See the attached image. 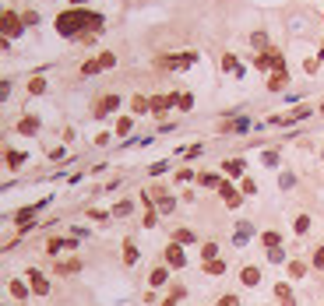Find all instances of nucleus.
I'll return each instance as SVG.
<instances>
[{
    "instance_id": "obj_53",
    "label": "nucleus",
    "mask_w": 324,
    "mask_h": 306,
    "mask_svg": "<svg viewBox=\"0 0 324 306\" xmlns=\"http://www.w3.org/2000/svg\"><path fill=\"white\" fill-rule=\"evenodd\" d=\"M166 296H173V299H187V289H183V285H169Z\"/></svg>"
},
{
    "instance_id": "obj_3",
    "label": "nucleus",
    "mask_w": 324,
    "mask_h": 306,
    "mask_svg": "<svg viewBox=\"0 0 324 306\" xmlns=\"http://www.w3.org/2000/svg\"><path fill=\"white\" fill-rule=\"evenodd\" d=\"M18 32H25V25H21V11L4 7V14H0V35H4V39H14Z\"/></svg>"
},
{
    "instance_id": "obj_7",
    "label": "nucleus",
    "mask_w": 324,
    "mask_h": 306,
    "mask_svg": "<svg viewBox=\"0 0 324 306\" xmlns=\"http://www.w3.org/2000/svg\"><path fill=\"white\" fill-rule=\"evenodd\" d=\"M43 250H46L50 257H57L60 250H78V236H71V239H64V236H50Z\"/></svg>"
},
{
    "instance_id": "obj_59",
    "label": "nucleus",
    "mask_w": 324,
    "mask_h": 306,
    "mask_svg": "<svg viewBox=\"0 0 324 306\" xmlns=\"http://www.w3.org/2000/svg\"><path fill=\"white\" fill-rule=\"evenodd\" d=\"M317 113H321V116H324V102H321V109H317Z\"/></svg>"
},
{
    "instance_id": "obj_51",
    "label": "nucleus",
    "mask_w": 324,
    "mask_h": 306,
    "mask_svg": "<svg viewBox=\"0 0 324 306\" xmlns=\"http://www.w3.org/2000/svg\"><path fill=\"white\" fill-rule=\"evenodd\" d=\"M109 138H116V134H109V130H99V134H95V145H99V148H106V145H109Z\"/></svg>"
},
{
    "instance_id": "obj_47",
    "label": "nucleus",
    "mask_w": 324,
    "mask_h": 306,
    "mask_svg": "<svg viewBox=\"0 0 324 306\" xmlns=\"http://www.w3.org/2000/svg\"><path fill=\"white\" fill-rule=\"evenodd\" d=\"M268 260H271V264H289V257H286L282 246H278V250H268Z\"/></svg>"
},
{
    "instance_id": "obj_58",
    "label": "nucleus",
    "mask_w": 324,
    "mask_h": 306,
    "mask_svg": "<svg viewBox=\"0 0 324 306\" xmlns=\"http://www.w3.org/2000/svg\"><path fill=\"white\" fill-rule=\"evenodd\" d=\"M317 57H321V64H324V42H321V50H317Z\"/></svg>"
},
{
    "instance_id": "obj_15",
    "label": "nucleus",
    "mask_w": 324,
    "mask_h": 306,
    "mask_svg": "<svg viewBox=\"0 0 324 306\" xmlns=\"http://www.w3.org/2000/svg\"><path fill=\"white\" fill-rule=\"evenodd\" d=\"M289 84V71H286V64L282 67H275L271 74H268V92H282Z\"/></svg>"
},
{
    "instance_id": "obj_17",
    "label": "nucleus",
    "mask_w": 324,
    "mask_h": 306,
    "mask_svg": "<svg viewBox=\"0 0 324 306\" xmlns=\"http://www.w3.org/2000/svg\"><path fill=\"white\" fill-rule=\"evenodd\" d=\"M120 257H124V268H134V264H138V257H141V250H138V243H134V236H127V239H124V253H120Z\"/></svg>"
},
{
    "instance_id": "obj_20",
    "label": "nucleus",
    "mask_w": 324,
    "mask_h": 306,
    "mask_svg": "<svg viewBox=\"0 0 324 306\" xmlns=\"http://www.w3.org/2000/svg\"><path fill=\"white\" fill-rule=\"evenodd\" d=\"M46 88H50L46 74H32V77H28V84H25V92H28V95H46Z\"/></svg>"
},
{
    "instance_id": "obj_38",
    "label": "nucleus",
    "mask_w": 324,
    "mask_h": 306,
    "mask_svg": "<svg viewBox=\"0 0 324 306\" xmlns=\"http://www.w3.org/2000/svg\"><path fill=\"white\" fill-rule=\"evenodd\" d=\"M240 194H243V197H254V194H257V180L243 176V180H240Z\"/></svg>"
},
{
    "instance_id": "obj_21",
    "label": "nucleus",
    "mask_w": 324,
    "mask_h": 306,
    "mask_svg": "<svg viewBox=\"0 0 324 306\" xmlns=\"http://www.w3.org/2000/svg\"><path fill=\"white\" fill-rule=\"evenodd\" d=\"M169 239H173V243H180V246H194V243H197V232L183 226V229H173V236H169Z\"/></svg>"
},
{
    "instance_id": "obj_56",
    "label": "nucleus",
    "mask_w": 324,
    "mask_h": 306,
    "mask_svg": "<svg viewBox=\"0 0 324 306\" xmlns=\"http://www.w3.org/2000/svg\"><path fill=\"white\" fill-rule=\"evenodd\" d=\"M92 0H67V7H88Z\"/></svg>"
},
{
    "instance_id": "obj_5",
    "label": "nucleus",
    "mask_w": 324,
    "mask_h": 306,
    "mask_svg": "<svg viewBox=\"0 0 324 306\" xmlns=\"http://www.w3.org/2000/svg\"><path fill=\"white\" fill-rule=\"evenodd\" d=\"M25 278H28V285H32V292H35V296H50V292H53V282H50L39 268H28V271H25Z\"/></svg>"
},
{
    "instance_id": "obj_33",
    "label": "nucleus",
    "mask_w": 324,
    "mask_h": 306,
    "mask_svg": "<svg viewBox=\"0 0 324 306\" xmlns=\"http://www.w3.org/2000/svg\"><path fill=\"white\" fill-rule=\"evenodd\" d=\"M85 215H88L92 222H102V226H109V222H113V211H99V208H85Z\"/></svg>"
},
{
    "instance_id": "obj_4",
    "label": "nucleus",
    "mask_w": 324,
    "mask_h": 306,
    "mask_svg": "<svg viewBox=\"0 0 324 306\" xmlns=\"http://www.w3.org/2000/svg\"><path fill=\"white\" fill-rule=\"evenodd\" d=\"M120 102H124V99H120L116 92H109V95H99V99L92 102V116H95V120H106L109 113H116V109H120Z\"/></svg>"
},
{
    "instance_id": "obj_28",
    "label": "nucleus",
    "mask_w": 324,
    "mask_h": 306,
    "mask_svg": "<svg viewBox=\"0 0 324 306\" xmlns=\"http://www.w3.org/2000/svg\"><path fill=\"white\" fill-rule=\"evenodd\" d=\"M286 271H289V278H293V282H303V278H307V260H289V264H286Z\"/></svg>"
},
{
    "instance_id": "obj_18",
    "label": "nucleus",
    "mask_w": 324,
    "mask_h": 306,
    "mask_svg": "<svg viewBox=\"0 0 324 306\" xmlns=\"http://www.w3.org/2000/svg\"><path fill=\"white\" fill-rule=\"evenodd\" d=\"M152 113V95H131V116Z\"/></svg>"
},
{
    "instance_id": "obj_16",
    "label": "nucleus",
    "mask_w": 324,
    "mask_h": 306,
    "mask_svg": "<svg viewBox=\"0 0 324 306\" xmlns=\"http://www.w3.org/2000/svg\"><path fill=\"white\" fill-rule=\"evenodd\" d=\"M18 134L35 138V134H39V116H35V113H25V116L18 120Z\"/></svg>"
},
{
    "instance_id": "obj_22",
    "label": "nucleus",
    "mask_w": 324,
    "mask_h": 306,
    "mask_svg": "<svg viewBox=\"0 0 324 306\" xmlns=\"http://www.w3.org/2000/svg\"><path fill=\"white\" fill-rule=\"evenodd\" d=\"M222 172H197V187H208V190H219L222 187Z\"/></svg>"
},
{
    "instance_id": "obj_25",
    "label": "nucleus",
    "mask_w": 324,
    "mask_h": 306,
    "mask_svg": "<svg viewBox=\"0 0 324 306\" xmlns=\"http://www.w3.org/2000/svg\"><path fill=\"white\" fill-rule=\"evenodd\" d=\"M243 165H247L243 158H226V162H222V176H233V180L240 176L243 180Z\"/></svg>"
},
{
    "instance_id": "obj_1",
    "label": "nucleus",
    "mask_w": 324,
    "mask_h": 306,
    "mask_svg": "<svg viewBox=\"0 0 324 306\" xmlns=\"http://www.w3.org/2000/svg\"><path fill=\"white\" fill-rule=\"evenodd\" d=\"M102 28H106V18L88 7H64L57 14V32L64 39H78L81 32H102Z\"/></svg>"
},
{
    "instance_id": "obj_27",
    "label": "nucleus",
    "mask_w": 324,
    "mask_h": 306,
    "mask_svg": "<svg viewBox=\"0 0 324 306\" xmlns=\"http://www.w3.org/2000/svg\"><path fill=\"white\" fill-rule=\"evenodd\" d=\"M215 257H222V246H219L215 239L201 243V264H205V260H215Z\"/></svg>"
},
{
    "instance_id": "obj_43",
    "label": "nucleus",
    "mask_w": 324,
    "mask_h": 306,
    "mask_svg": "<svg viewBox=\"0 0 324 306\" xmlns=\"http://www.w3.org/2000/svg\"><path fill=\"white\" fill-rule=\"evenodd\" d=\"M250 46L264 53V50H268V35H264V32H254V35H250Z\"/></svg>"
},
{
    "instance_id": "obj_13",
    "label": "nucleus",
    "mask_w": 324,
    "mask_h": 306,
    "mask_svg": "<svg viewBox=\"0 0 324 306\" xmlns=\"http://www.w3.org/2000/svg\"><path fill=\"white\" fill-rule=\"evenodd\" d=\"M169 271H173L169 264H155L152 275H148V285L152 289H169Z\"/></svg>"
},
{
    "instance_id": "obj_26",
    "label": "nucleus",
    "mask_w": 324,
    "mask_h": 306,
    "mask_svg": "<svg viewBox=\"0 0 324 306\" xmlns=\"http://www.w3.org/2000/svg\"><path fill=\"white\" fill-rule=\"evenodd\" d=\"M53 271H57V275H74V271H81V257H71V260H57V264H53Z\"/></svg>"
},
{
    "instance_id": "obj_48",
    "label": "nucleus",
    "mask_w": 324,
    "mask_h": 306,
    "mask_svg": "<svg viewBox=\"0 0 324 306\" xmlns=\"http://www.w3.org/2000/svg\"><path fill=\"white\" fill-rule=\"evenodd\" d=\"M173 208H176V197H173V194H169V197H162V201H159V215H169Z\"/></svg>"
},
{
    "instance_id": "obj_36",
    "label": "nucleus",
    "mask_w": 324,
    "mask_h": 306,
    "mask_svg": "<svg viewBox=\"0 0 324 306\" xmlns=\"http://www.w3.org/2000/svg\"><path fill=\"white\" fill-rule=\"evenodd\" d=\"M176 109H180V113H190V109H194V95H190V92H180V99H176Z\"/></svg>"
},
{
    "instance_id": "obj_37",
    "label": "nucleus",
    "mask_w": 324,
    "mask_h": 306,
    "mask_svg": "<svg viewBox=\"0 0 324 306\" xmlns=\"http://www.w3.org/2000/svg\"><path fill=\"white\" fill-rule=\"evenodd\" d=\"M159 208H145V222H141V226H145V229H155V226H159Z\"/></svg>"
},
{
    "instance_id": "obj_29",
    "label": "nucleus",
    "mask_w": 324,
    "mask_h": 306,
    "mask_svg": "<svg viewBox=\"0 0 324 306\" xmlns=\"http://www.w3.org/2000/svg\"><path fill=\"white\" fill-rule=\"evenodd\" d=\"M109 211H113V222H116V218H127V215H134V201L127 197V201H120V204H113Z\"/></svg>"
},
{
    "instance_id": "obj_52",
    "label": "nucleus",
    "mask_w": 324,
    "mask_h": 306,
    "mask_svg": "<svg viewBox=\"0 0 324 306\" xmlns=\"http://www.w3.org/2000/svg\"><path fill=\"white\" fill-rule=\"evenodd\" d=\"M293 183H296V176H293V172H282V176H278V187H282V190H289Z\"/></svg>"
},
{
    "instance_id": "obj_32",
    "label": "nucleus",
    "mask_w": 324,
    "mask_h": 306,
    "mask_svg": "<svg viewBox=\"0 0 324 306\" xmlns=\"http://www.w3.org/2000/svg\"><path fill=\"white\" fill-rule=\"evenodd\" d=\"M243 130H250V120L247 116H240V120H233V123L222 127V134H243Z\"/></svg>"
},
{
    "instance_id": "obj_55",
    "label": "nucleus",
    "mask_w": 324,
    "mask_h": 306,
    "mask_svg": "<svg viewBox=\"0 0 324 306\" xmlns=\"http://www.w3.org/2000/svg\"><path fill=\"white\" fill-rule=\"evenodd\" d=\"M201 152H205V145H190L183 155H187V158H194V155H201Z\"/></svg>"
},
{
    "instance_id": "obj_12",
    "label": "nucleus",
    "mask_w": 324,
    "mask_h": 306,
    "mask_svg": "<svg viewBox=\"0 0 324 306\" xmlns=\"http://www.w3.org/2000/svg\"><path fill=\"white\" fill-rule=\"evenodd\" d=\"M254 236H257V229H254V222H247V218H240V222H236V232H233V243H236V246H247V243H250Z\"/></svg>"
},
{
    "instance_id": "obj_45",
    "label": "nucleus",
    "mask_w": 324,
    "mask_h": 306,
    "mask_svg": "<svg viewBox=\"0 0 324 306\" xmlns=\"http://www.w3.org/2000/svg\"><path fill=\"white\" fill-rule=\"evenodd\" d=\"M310 268H314V271H324V246H317V250L310 253Z\"/></svg>"
},
{
    "instance_id": "obj_10",
    "label": "nucleus",
    "mask_w": 324,
    "mask_h": 306,
    "mask_svg": "<svg viewBox=\"0 0 324 306\" xmlns=\"http://www.w3.org/2000/svg\"><path fill=\"white\" fill-rule=\"evenodd\" d=\"M215 194L226 201V208H240V204H243V194L236 190V187H233V183H229V180H222V187H219Z\"/></svg>"
},
{
    "instance_id": "obj_44",
    "label": "nucleus",
    "mask_w": 324,
    "mask_h": 306,
    "mask_svg": "<svg viewBox=\"0 0 324 306\" xmlns=\"http://www.w3.org/2000/svg\"><path fill=\"white\" fill-rule=\"evenodd\" d=\"M222 71H240V64H236V53H222Z\"/></svg>"
},
{
    "instance_id": "obj_8",
    "label": "nucleus",
    "mask_w": 324,
    "mask_h": 306,
    "mask_svg": "<svg viewBox=\"0 0 324 306\" xmlns=\"http://www.w3.org/2000/svg\"><path fill=\"white\" fill-rule=\"evenodd\" d=\"M176 99H180V95H169V92H166V95H152V116L166 120V113L176 106Z\"/></svg>"
},
{
    "instance_id": "obj_39",
    "label": "nucleus",
    "mask_w": 324,
    "mask_h": 306,
    "mask_svg": "<svg viewBox=\"0 0 324 306\" xmlns=\"http://www.w3.org/2000/svg\"><path fill=\"white\" fill-rule=\"evenodd\" d=\"M293 232H296V236L310 232V215H296V222H293Z\"/></svg>"
},
{
    "instance_id": "obj_54",
    "label": "nucleus",
    "mask_w": 324,
    "mask_h": 306,
    "mask_svg": "<svg viewBox=\"0 0 324 306\" xmlns=\"http://www.w3.org/2000/svg\"><path fill=\"white\" fill-rule=\"evenodd\" d=\"M95 35H99V32H81L74 42H81V46H92V42H95Z\"/></svg>"
},
{
    "instance_id": "obj_19",
    "label": "nucleus",
    "mask_w": 324,
    "mask_h": 306,
    "mask_svg": "<svg viewBox=\"0 0 324 306\" xmlns=\"http://www.w3.org/2000/svg\"><path fill=\"white\" fill-rule=\"evenodd\" d=\"M201 271H205V275H212V278H219V275H226V271H229V264H226V257H215V260H205V264H201Z\"/></svg>"
},
{
    "instance_id": "obj_14",
    "label": "nucleus",
    "mask_w": 324,
    "mask_h": 306,
    "mask_svg": "<svg viewBox=\"0 0 324 306\" xmlns=\"http://www.w3.org/2000/svg\"><path fill=\"white\" fill-rule=\"evenodd\" d=\"M240 285H247V289H257L261 285V268L257 264H243L240 268Z\"/></svg>"
},
{
    "instance_id": "obj_2",
    "label": "nucleus",
    "mask_w": 324,
    "mask_h": 306,
    "mask_svg": "<svg viewBox=\"0 0 324 306\" xmlns=\"http://www.w3.org/2000/svg\"><path fill=\"white\" fill-rule=\"evenodd\" d=\"M194 64H197V53L194 50H187V53H166V57L155 60V67H162V71H187Z\"/></svg>"
},
{
    "instance_id": "obj_24",
    "label": "nucleus",
    "mask_w": 324,
    "mask_h": 306,
    "mask_svg": "<svg viewBox=\"0 0 324 306\" xmlns=\"http://www.w3.org/2000/svg\"><path fill=\"white\" fill-rule=\"evenodd\" d=\"M4 162H7V169H21V165L28 162V155L14 152V148H4Z\"/></svg>"
},
{
    "instance_id": "obj_35",
    "label": "nucleus",
    "mask_w": 324,
    "mask_h": 306,
    "mask_svg": "<svg viewBox=\"0 0 324 306\" xmlns=\"http://www.w3.org/2000/svg\"><path fill=\"white\" fill-rule=\"evenodd\" d=\"M21 25H25V28H35V25H39V11L25 7V11H21Z\"/></svg>"
},
{
    "instance_id": "obj_40",
    "label": "nucleus",
    "mask_w": 324,
    "mask_h": 306,
    "mask_svg": "<svg viewBox=\"0 0 324 306\" xmlns=\"http://www.w3.org/2000/svg\"><path fill=\"white\" fill-rule=\"evenodd\" d=\"M99 64H102V71H113V67H116V53L102 50V53H99Z\"/></svg>"
},
{
    "instance_id": "obj_49",
    "label": "nucleus",
    "mask_w": 324,
    "mask_h": 306,
    "mask_svg": "<svg viewBox=\"0 0 324 306\" xmlns=\"http://www.w3.org/2000/svg\"><path fill=\"white\" fill-rule=\"evenodd\" d=\"M190 180H197L194 169H176V183H190Z\"/></svg>"
},
{
    "instance_id": "obj_9",
    "label": "nucleus",
    "mask_w": 324,
    "mask_h": 306,
    "mask_svg": "<svg viewBox=\"0 0 324 306\" xmlns=\"http://www.w3.org/2000/svg\"><path fill=\"white\" fill-rule=\"evenodd\" d=\"M7 292H11V299H14V303H28V296H32V285H28V282H21V278H11V282H7Z\"/></svg>"
},
{
    "instance_id": "obj_50",
    "label": "nucleus",
    "mask_w": 324,
    "mask_h": 306,
    "mask_svg": "<svg viewBox=\"0 0 324 306\" xmlns=\"http://www.w3.org/2000/svg\"><path fill=\"white\" fill-rule=\"evenodd\" d=\"M215 306H240V296H236V292H226V296H222Z\"/></svg>"
},
{
    "instance_id": "obj_6",
    "label": "nucleus",
    "mask_w": 324,
    "mask_h": 306,
    "mask_svg": "<svg viewBox=\"0 0 324 306\" xmlns=\"http://www.w3.org/2000/svg\"><path fill=\"white\" fill-rule=\"evenodd\" d=\"M162 264H169L173 271H176V268H183V264H187V253H183V246L169 239V243H166V253H162Z\"/></svg>"
},
{
    "instance_id": "obj_60",
    "label": "nucleus",
    "mask_w": 324,
    "mask_h": 306,
    "mask_svg": "<svg viewBox=\"0 0 324 306\" xmlns=\"http://www.w3.org/2000/svg\"><path fill=\"white\" fill-rule=\"evenodd\" d=\"M321 162H324V148H321Z\"/></svg>"
},
{
    "instance_id": "obj_46",
    "label": "nucleus",
    "mask_w": 324,
    "mask_h": 306,
    "mask_svg": "<svg viewBox=\"0 0 324 306\" xmlns=\"http://www.w3.org/2000/svg\"><path fill=\"white\" fill-rule=\"evenodd\" d=\"M317 67H321V57H303V71L307 74H317Z\"/></svg>"
},
{
    "instance_id": "obj_23",
    "label": "nucleus",
    "mask_w": 324,
    "mask_h": 306,
    "mask_svg": "<svg viewBox=\"0 0 324 306\" xmlns=\"http://www.w3.org/2000/svg\"><path fill=\"white\" fill-rule=\"evenodd\" d=\"M275 299H278V306H296V299H293V289H289V282H278V285H275Z\"/></svg>"
},
{
    "instance_id": "obj_11",
    "label": "nucleus",
    "mask_w": 324,
    "mask_h": 306,
    "mask_svg": "<svg viewBox=\"0 0 324 306\" xmlns=\"http://www.w3.org/2000/svg\"><path fill=\"white\" fill-rule=\"evenodd\" d=\"M35 204L32 208H21V211H14V226H18V232H32L35 229Z\"/></svg>"
},
{
    "instance_id": "obj_57",
    "label": "nucleus",
    "mask_w": 324,
    "mask_h": 306,
    "mask_svg": "<svg viewBox=\"0 0 324 306\" xmlns=\"http://www.w3.org/2000/svg\"><path fill=\"white\" fill-rule=\"evenodd\" d=\"M176 303H180V299H173V296H166V299H162L159 306H176Z\"/></svg>"
},
{
    "instance_id": "obj_42",
    "label": "nucleus",
    "mask_w": 324,
    "mask_h": 306,
    "mask_svg": "<svg viewBox=\"0 0 324 306\" xmlns=\"http://www.w3.org/2000/svg\"><path fill=\"white\" fill-rule=\"evenodd\" d=\"M162 172H169V158H159L148 165V176H162Z\"/></svg>"
},
{
    "instance_id": "obj_34",
    "label": "nucleus",
    "mask_w": 324,
    "mask_h": 306,
    "mask_svg": "<svg viewBox=\"0 0 324 306\" xmlns=\"http://www.w3.org/2000/svg\"><path fill=\"white\" fill-rule=\"evenodd\" d=\"M81 74H85V77H92V74H102V64H99V57L85 60V64H81Z\"/></svg>"
},
{
    "instance_id": "obj_30",
    "label": "nucleus",
    "mask_w": 324,
    "mask_h": 306,
    "mask_svg": "<svg viewBox=\"0 0 324 306\" xmlns=\"http://www.w3.org/2000/svg\"><path fill=\"white\" fill-rule=\"evenodd\" d=\"M261 243H264V250H278L282 246V232H275V229L261 232Z\"/></svg>"
},
{
    "instance_id": "obj_31",
    "label": "nucleus",
    "mask_w": 324,
    "mask_h": 306,
    "mask_svg": "<svg viewBox=\"0 0 324 306\" xmlns=\"http://www.w3.org/2000/svg\"><path fill=\"white\" fill-rule=\"evenodd\" d=\"M131 130H134V116H120V120H116V127H113V134H116V138H127Z\"/></svg>"
},
{
    "instance_id": "obj_41",
    "label": "nucleus",
    "mask_w": 324,
    "mask_h": 306,
    "mask_svg": "<svg viewBox=\"0 0 324 306\" xmlns=\"http://www.w3.org/2000/svg\"><path fill=\"white\" fill-rule=\"evenodd\" d=\"M261 162H264L268 169H275V165H278V148H264V155H261Z\"/></svg>"
}]
</instances>
